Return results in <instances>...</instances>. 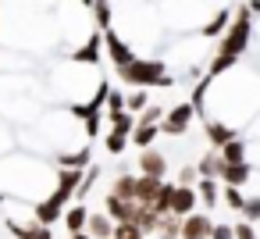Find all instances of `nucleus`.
I'll list each match as a JSON object with an SVG mask.
<instances>
[{
    "label": "nucleus",
    "mask_w": 260,
    "mask_h": 239,
    "mask_svg": "<svg viewBox=\"0 0 260 239\" xmlns=\"http://www.w3.org/2000/svg\"><path fill=\"white\" fill-rule=\"evenodd\" d=\"M253 40V11L249 8H239L228 22V29L221 33V43H217V54H214V65L207 68V75H224L228 68L239 65V57L246 54Z\"/></svg>",
    "instance_id": "f257e3e1"
},
{
    "label": "nucleus",
    "mask_w": 260,
    "mask_h": 239,
    "mask_svg": "<svg viewBox=\"0 0 260 239\" xmlns=\"http://www.w3.org/2000/svg\"><path fill=\"white\" fill-rule=\"evenodd\" d=\"M118 75H121L128 86H139V89H150V86H171L168 61H139V57H132Z\"/></svg>",
    "instance_id": "f03ea898"
},
{
    "label": "nucleus",
    "mask_w": 260,
    "mask_h": 239,
    "mask_svg": "<svg viewBox=\"0 0 260 239\" xmlns=\"http://www.w3.org/2000/svg\"><path fill=\"white\" fill-rule=\"evenodd\" d=\"M192 118H196V104H192V100L175 104V107L164 111V118H160V132H168V136H185L189 125H192Z\"/></svg>",
    "instance_id": "7ed1b4c3"
},
{
    "label": "nucleus",
    "mask_w": 260,
    "mask_h": 239,
    "mask_svg": "<svg viewBox=\"0 0 260 239\" xmlns=\"http://www.w3.org/2000/svg\"><path fill=\"white\" fill-rule=\"evenodd\" d=\"M132 129H136V118L128 114V111H121L118 118H114V129L107 132V139H104V146H107V154H121L125 146H128V136H132Z\"/></svg>",
    "instance_id": "20e7f679"
},
{
    "label": "nucleus",
    "mask_w": 260,
    "mask_h": 239,
    "mask_svg": "<svg viewBox=\"0 0 260 239\" xmlns=\"http://www.w3.org/2000/svg\"><path fill=\"white\" fill-rule=\"evenodd\" d=\"M217 178H221L224 186H239V189H246L249 178H253V164H249V161H224V168H221Z\"/></svg>",
    "instance_id": "39448f33"
},
{
    "label": "nucleus",
    "mask_w": 260,
    "mask_h": 239,
    "mask_svg": "<svg viewBox=\"0 0 260 239\" xmlns=\"http://www.w3.org/2000/svg\"><path fill=\"white\" fill-rule=\"evenodd\" d=\"M210 228H214V221L203 211H192V214L182 218V235L178 239H210Z\"/></svg>",
    "instance_id": "423d86ee"
},
{
    "label": "nucleus",
    "mask_w": 260,
    "mask_h": 239,
    "mask_svg": "<svg viewBox=\"0 0 260 239\" xmlns=\"http://www.w3.org/2000/svg\"><path fill=\"white\" fill-rule=\"evenodd\" d=\"M64 203H68L64 196H57V193H50L47 200H40V203L32 207V218H36L40 225H54V221H57V218L64 214Z\"/></svg>",
    "instance_id": "0eeeda50"
},
{
    "label": "nucleus",
    "mask_w": 260,
    "mask_h": 239,
    "mask_svg": "<svg viewBox=\"0 0 260 239\" xmlns=\"http://www.w3.org/2000/svg\"><path fill=\"white\" fill-rule=\"evenodd\" d=\"M139 175H157V178H164V175H168V157H164L157 146H143V154H139Z\"/></svg>",
    "instance_id": "6e6552de"
},
{
    "label": "nucleus",
    "mask_w": 260,
    "mask_h": 239,
    "mask_svg": "<svg viewBox=\"0 0 260 239\" xmlns=\"http://www.w3.org/2000/svg\"><path fill=\"white\" fill-rule=\"evenodd\" d=\"M136 207H139V200H125L118 193H107V200H104V211L111 214V221H132Z\"/></svg>",
    "instance_id": "1a4fd4ad"
},
{
    "label": "nucleus",
    "mask_w": 260,
    "mask_h": 239,
    "mask_svg": "<svg viewBox=\"0 0 260 239\" xmlns=\"http://www.w3.org/2000/svg\"><path fill=\"white\" fill-rule=\"evenodd\" d=\"M104 43H107V54H111V61H114V68L121 72L136 54H132V47L125 43V40H118V33H111V29H104Z\"/></svg>",
    "instance_id": "9d476101"
},
{
    "label": "nucleus",
    "mask_w": 260,
    "mask_h": 239,
    "mask_svg": "<svg viewBox=\"0 0 260 239\" xmlns=\"http://www.w3.org/2000/svg\"><path fill=\"white\" fill-rule=\"evenodd\" d=\"M200 207V196H196V189L192 186H178L175 182V196H171V214H192Z\"/></svg>",
    "instance_id": "9b49d317"
},
{
    "label": "nucleus",
    "mask_w": 260,
    "mask_h": 239,
    "mask_svg": "<svg viewBox=\"0 0 260 239\" xmlns=\"http://www.w3.org/2000/svg\"><path fill=\"white\" fill-rule=\"evenodd\" d=\"M79 186H82V171H79V168H64V171L54 178V193L64 196V200H72V193H79Z\"/></svg>",
    "instance_id": "f8f14e48"
},
{
    "label": "nucleus",
    "mask_w": 260,
    "mask_h": 239,
    "mask_svg": "<svg viewBox=\"0 0 260 239\" xmlns=\"http://www.w3.org/2000/svg\"><path fill=\"white\" fill-rule=\"evenodd\" d=\"M86 232H89L93 239H111V232H114L111 214H107V211H89V218H86Z\"/></svg>",
    "instance_id": "ddd939ff"
},
{
    "label": "nucleus",
    "mask_w": 260,
    "mask_h": 239,
    "mask_svg": "<svg viewBox=\"0 0 260 239\" xmlns=\"http://www.w3.org/2000/svg\"><path fill=\"white\" fill-rule=\"evenodd\" d=\"M203 132H207L210 146H221V143H228V139L239 136V129H232V125H224V122H217V118H207V122H203Z\"/></svg>",
    "instance_id": "4468645a"
},
{
    "label": "nucleus",
    "mask_w": 260,
    "mask_h": 239,
    "mask_svg": "<svg viewBox=\"0 0 260 239\" xmlns=\"http://www.w3.org/2000/svg\"><path fill=\"white\" fill-rule=\"evenodd\" d=\"M221 168H224V157H221V150H217V146H210V150L196 161L200 178H217V175H221Z\"/></svg>",
    "instance_id": "2eb2a0df"
},
{
    "label": "nucleus",
    "mask_w": 260,
    "mask_h": 239,
    "mask_svg": "<svg viewBox=\"0 0 260 239\" xmlns=\"http://www.w3.org/2000/svg\"><path fill=\"white\" fill-rule=\"evenodd\" d=\"M160 186H164V178H157V175H136V200L139 203H153Z\"/></svg>",
    "instance_id": "dca6fc26"
},
{
    "label": "nucleus",
    "mask_w": 260,
    "mask_h": 239,
    "mask_svg": "<svg viewBox=\"0 0 260 239\" xmlns=\"http://www.w3.org/2000/svg\"><path fill=\"white\" fill-rule=\"evenodd\" d=\"M196 196H200V203L210 211V207H217V200H221V186H217V178H200L196 182Z\"/></svg>",
    "instance_id": "f3484780"
},
{
    "label": "nucleus",
    "mask_w": 260,
    "mask_h": 239,
    "mask_svg": "<svg viewBox=\"0 0 260 239\" xmlns=\"http://www.w3.org/2000/svg\"><path fill=\"white\" fill-rule=\"evenodd\" d=\"M11 235H15V239H54V235H50V225H40L36 218H32L29 225H11Z\"/></svg>",
    "instance_id": "a211bd4d"
},
{
    "label": "nucleus",
    "mask_w": 260,
    "mask_h": 239,
    "mask_svg": "<svg viewBox=\"0 0 260 239\" xmlns=\"http://www.w3.org/2000/svg\"><path fill=\"white\" fill-rule=\"evenodd\" d=\"M157 132H160V122H136V129H132V143H136V146H153Z\"/></svg>",
    "instance_id": "6ab92c4d"
},
{
    "label": "nucleus",
    "mask_w": 260,
    "mask_h": 239,
    "mask_svg": "<svg viewBox=\"0 0 260 239\" xmlns=\"http://www.w3.org/2000/svg\"><path fill=\"white\" fill-rule=\"evenodd\" d=\"M160 239H178L182 235V214H160V221H157V228H153Z\"/></svg>",
    "instance_id": "aec40b11"
},
{
    "label": "nucleus",
    "mask_w": 260,
    "mask_h": 239,
    "mask_svg": "<svg viewBox=\"0 0 260 239\" xmlns=\"http://www.w3.org/2000/svg\"><path fill=\"white\" fill-rule=\"evenodd\" d=\"M228 22H232V8H224V11H217L210 22H203V40H214V36H221L224 29H228Z\"/></svg>",
    "instance_id": "412c9836"
},
{
    "label": "nucleus",
    "mask_w": 260,
    "mask_h": 239,
    "mask_svg": "<svg viewBox=\"0 0 260 239\" xmlns=\"http://www.w3.org/2000/svg\"><path fill=\"white\" fill-rule=\"evenodd\" d=\"M86 218H89V207L86 203H72L68 214H64V228L68 232H82L86 228Z\"/></svg>",
    "instance_id": "4be33fe9"
},
{
    "label": "nucleus",
    "mask_w": 260,
    "mask_h": 239,
    "mask_svg": "<svg viewBox=\"0 0 260 239\" xmlns=\"http://www.w3.org/2000/svg\"><path fill=\"white\" fill-rule=\"evenodd\" d=\"M217 150H221V157H224V161H249V150H246V143H242L239 136H235V139H228V143H221Z\"/></svg>",
    "instance_id": "5701e85b"
},
{
    "label": "nucleus",
    "mask_w": 260,
    "mask_h": 239,
    "mask_svg": "<svg viewBox=\"0 0 260 239\" xmlns=\"http://www.w3.org/2000/svg\"><path fill=\"white\" fill-rule=\"evenodd\" d=\"M111 239H146V232L136 225V221H114V232Z\"/></svg>",
    "instance_id": "b1692460"
},
{
    "label": "nucleus",
    "mask_w": 260,
    "mask_h": 239,
    "mask_svg": "<svg viewBox=\"0 0 260 239\" xmlns=\"http://www.w3.org/2000/svg\"><path fill=\"white\" fill-rule=\"evenodd\" d=\"M111 193H118L125 200H136V175H118L114 186H111Z\"/></svg>",
    "instance_id": "393cba45"
},
{
    "label": "nucleus",
    "mask_w": 260,
    "mask_h": 239,
    "mask_svg": "<svg viewBox=\"0 0 260 239\" xmlns=\"http://www.w3.org/2000/svg\"><path fill=\"white\" fill-rule=\"evenodd\" d=\"M221 200H224V207H228V211H242L246 193H242L239 186H224V189H221Z\"/></svg>",
    "instance_id": "a878e982"
},
{
    "label": "nucleus",
    "mask_w": 260,
    "mask_h": 239,
    "mask_svg": "<svg viewBox=\"0 0 260 239\" xmlns=\"http://www.w3.org/2000/svg\"><path fill=\"white\" fill-rule=\"evenodd\" d=\"M171 196H175V182H164L160 193H157V200H153L157 214H168V211H171Z\"/></svg>",
    "instance_id": "bb28decb"
},
{
    "label": "nucleus",
    "mask_w": 260,
    "mask_h": 239,
    "mask_svg": "<svg viewBox=\"0 0 260 239\" xmlns=\"http://www.w3.org/2000/svg\"><path fill=\"white\" fill-rule=\"evenodd\" d=\"M89 11L96 15V25L100 29H111V4H107V0H93Z\"/></svg>",
    "instance_id": "cd10ccee"
},
{
    "label": "nucleus",
    "mask_w": 260,
    "mask_h": 239,
    "mask_svg": "<svg viewBox=\"0 0 260 239\" xmlns=\"http://www.w3.org/2000/svg\"><path fill=\"white\" fill-rule=\"evenodd\" d=\"M104 97H107V118L114 122V118H118V114L125 111V97H121V93H114V89H107Z\"/></svg>",
    "instance_id": "c85d7f7f"
},
{
    "label": "nucleus",
    "mask_w": 260,
    "mask_h": 239,
    "mask_svg": "<svg viewBox=\"0 0 260 239\" xmlns=\"http://www.w3.org/2000/svg\"><path fill=\"white\" fill-rule=\"evenodd\" d=\"M239 214H242L246 221H253V225H256V221H260V196H246V203H242V211H239Z\"/></svg>",
    "instance_id": "c756f323"
},
{
    "label": "nucleus",
    "mask_w": 260,
    "mask_h": 239,
    "mask_svg": "<svg viewBox=\"0 0 260 239\" xmlns=\"http://www.w3.org/2000/svg\"><path fill=\"white\" fill-rule=\"evenodd\" d=\"M196 182H200L196 164H189V168H182V171H178V186H196Z\"/></svg>",
    "instance_id": "7c9ffc66"
},
{
    "label": "nucleus",
    "mask_w": 260,
    "mask_h": 239,
    "mask_svg": "<svg viewBox=\"0 0 260 239\" xmlns=\"http://www.w3.org/2000/svg\"><path fill=\"white\" fill-rule=\"evenodd\" d=\"M125 107H128V111H143V107H146V93H143V89H139V93H128V97H125Z\"/></svg>",
    "instance_id": "2f4dec72"
},
{
    "label": "nucleus",
    "mask_w": 260,
    "mask_h": 239,
    "mask_svg": "<svg viewBox=\"0 0 260 239\" xmlns=\"http://www.w3.org/2000/svg\"><path fill=\"white\" fill-rule=\"evenodd\" d=\"M232 228H235V239H256L253 221H239V225H232Z\"/></svg>",
    "instance_id": "473e14b6"
},
{
    "label": "nucleus",
    "mask_w": 260,
    "mask_h": 239,
    "mask_svg": "<svg viewBox=\"0 0 260 239\" xmlns=\"http://www.w3.org/2000/svg\"><path fill=\"white\" fill-rule=\"evenodd\" d=\"M164 118V107H143V114L136 122H160Z\"/></svg>",
    "instance_id": "72a5a7b5"
},
{
    "label": "nucleus",
    "mask_w": 260,
    "mask_h": 239,
    "mask_svg": "<svg viewBox=\"0 0 260 239\" xmlns=\"http://www.w3.org/2000/svg\"><path fill=\"white\" fill-rule=\"evenodd\" d=\"M210 239H235V228L232 225H214L210 228Z\"/></svg>",
    "instance_id": "f704fd0d"
},
{
    "label": "nucleus",
    "mask_w": 260,
    "mask_h": 239,
    "mask_svg": "<svg viewBox=\"0 0 260 239\" xmlns=\"http://www.w3.org/2000/svg\"><path fill=\"white\" fill-rule=\"evenodd\" d=\"M68 235H72V239H93V235H89L86 228H82V232H68Z\"/></svg>",
    "instance_id": "c9c22d12"
},
{
    "label": "nucleus",
    "mask_w": 260,
    "mask_h": 239,
    "mask_svg": "<svg viewBox=\"0 0 260 239\" xmlns=\"http://www.w3.org/2000/svg\"><path fill=\"white\" fill-rule=\"evenodd\" d=\"M146 239H150V235H146ZM153 239H160V235H153Z\"/></svg>",
    "instance_id": "e433bc0d"
}]
</instances>
